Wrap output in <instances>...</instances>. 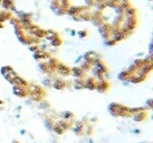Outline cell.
I'll list each match as a JSON object with an SVG mask.
<instances>
[{"label":"cell","instance_id":"cell-3","mask_svg":"<svg viewBox=\"0 0 153 143\" xmlns=\"http://www.w3.org/2000/svg\"><path fill=\"white\" fill-rule=\"evenodd\" d=\"M2 103H3V101H2V100H0V105H2Z\"/></svg>","mask_w":153,"mask_h":143},{"label":"cell","instance_id":"cell-2","mask_svg":"<svg viewBox=\"0 0 153 143\" xmlns=\"http://www.w3.org/2000/svg\"><path fill=\"white\" fill-rule=\"evenodd\" d=\"M12 143H20V142H18V141H17V140H14V141H13Z\"/></svg>","mask_w":153,"mask_h":143},{"label":"cell","instance_id":"cell-1","mask_svg":"<svg viewBox=\"0 0 153 143\" xmlns=\"http://www.w3.org/2000/svg\"><path fill=\"white\" fill-rule=\"evenodd\" d=\"M14 93L17 95V96L19 97H26L27 95H28V92H27V90L25 89V87H22V86H14Z\"/></svg>","mask_w":153,"mask_h":143}]
</instances>
